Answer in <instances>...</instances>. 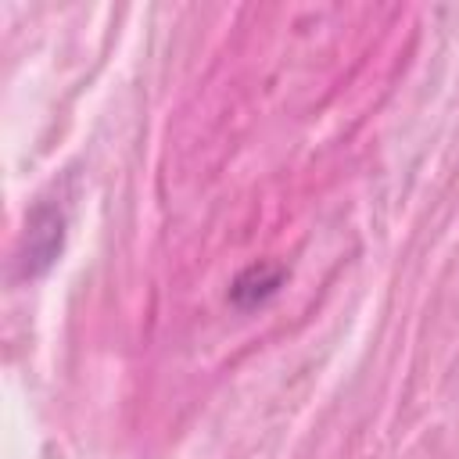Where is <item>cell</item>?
Masks as SVG:
<instances>
[{"instance_id":"2","label":"cell","mask_w":459,"mask_h":459,"mask_svg":"<svg viewBox=\"0 0 459 459\" xmlns=\"http://www.w3.org/2000/svg\"><path fill=\"white\" fill-rule=\"evenodd\" d=\"M283 280H287V269H283V265L255 262V265H247V269L233 280L230 301H233L237 308H258V305H265V301L283 287Z\"/></svg>"},{"instance_id":"1","label":"cell","mask_w":459,"mask_h":459,"mask_svg":"<svg viewBox=\"0 0 459 459\" xmlns=\"http://www.w3.org/2000/svg\"><path fill=\"white\" fill-rule=\"evenodd\" d=\"M65 244V215L50 204H36L29 222H25V244H22V273L25 276H39L50 269V262L61 255Z\"/></svg>"}]
</instances>
